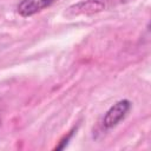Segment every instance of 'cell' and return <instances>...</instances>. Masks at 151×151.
<instances>
[{
    "instance_id": "obj_3",
    "label": "cell",
    "mask_w": 151,
    "mask_h": 151,
    "mask_svg": "<svg viewBox=\"0 0 151 151\" xmlns=\"http://www.w3.org/2000/svg\"><path fill=\"white\" fill-rule=\"evenodd\" d=\"M58 0H21L17 6V12L22 18L32 17L50 7Z\"/></svg>"
},
{
    "instance_id": "obj_4",
    "label": "cell",
    "mask_w": 151,
    "mask_h": 151,
    "mask_svg": "<svg viewBox=\"0 0 151 151\" xmlns=\"http://www.w3.org/2000/svg\"><path fill=\"white\" fill-rule=\"evenodd\" d=\"M77 131V127H73L67 134H65L60 140H59V144L54 147V150H63V149H65L66 146H67V144H68V142L72 139V137H73V134H74V132Z\"/></svg>"
},
{
    "instance_id": "obj_1",
    "label": "cell",
    "mask_w": 151,
    "mask_h": 151,
    "mask_svg": "<svg viewBox=\"0 0 151 151\" xmlns=\"http://www.w3.org/2000/svg\"><path fill=\"white\" fill-rule=\"evenodd\" d=\"M131 106L132 104L129 99H122L114 103L103 117V120H101L103 127L109 130L117 126L127 116V113L131 110Z\"/></svg>"
},
{
    "instance_id": "obj_2",
    "label": "cell",
    "mask_w": 151,
    "mask_h": 151,
    "mask_svg": "<svg viewBox=\"0 0 151 151\" xmlns=\"http://www.w3.org/2000/svg\"><path fill=\"white\" fill-rule=\"evenodd\" d=\"M106 7L105 1L103 0H83L79 1L72 6H70L66 11L67 15L70 17H77V15H87V14H94L98 12L104 11Z\"/></svg>"
}]
</instances>
